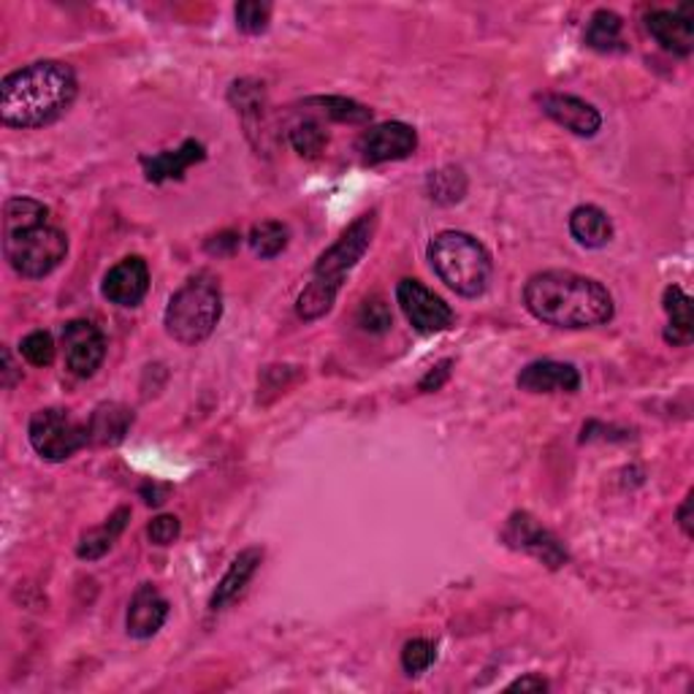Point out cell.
I'll return each mask as SVG.
<instances>
[{"instance_id": "1", "label": "cell", "mask_w": 694, "mask_h": 694, "mask_svg": "<svg viewBox=\"0 0 694 694\" xmlns=\"http://www.w3.org/2000/svg\"><path fill=\"white\" fill-rule=\"evenodd\" d=\"M77 90V74L66 63H31L0 82V120L9 128H44L71 109Z\"/></svg>"}, {"instance_id": "2", "label": "cell", "mask_w": 694, "mask_h": 694, "mask_svg": "<svg viewBox=\"0 0 694 694\" xmlns=\"http://www.w3.org/2000/svg\"><path fill=\"white\" fill-rule=\"evenodd\" d=\"M524 304L537 321L557 328H594L613 317V296L603 282L564 269L529 277Z\"/></svg>"}, {"instance_id": "3", "label": "cell", "mask_w": 694, "mask_h": 694, "mask_svg": "<svg viewBox=\"0 0 694 694\" xmlns=\"http://www.w3.org/2000/svg\"><path fill=\"white\" fill-rule=\"evenodd\" d=\"M434 275L464 299L483 296L491 282V256L475 236L464 231H443L429 242Z\"/></svg>"}, {"instance_id": "4", "label": "cell", "mask_w": 694, "mask_h": 694, "mask_svg": "<svg viewBox=\"0 0 694 694\" xmlns=\"http://www.w3.org/2000/svg\"><path fill=\"white\" fill-rule=\"evenodd\" d=\"M223 317V293L215 277L199 275L184 282L166 306V332L182 345H199L212 337Z\"/></svg>"}, {"instance_id": "5", "label": "cell", "mask_w": 694, "mask_h": 694, "mask_svg": "<svg viewBox=\"0 0 694 694\" xmlns=\"http://www.w3.org/2000/svg\"><path fill=\"white\" fill-rule=\"evenodd\" d=\"M3 236L5 260L16 275L27 280H42L52 275L68 256V236L49 223L25 231H9Z\"/></svg>"}, {"instance_id": "6", "label": "cell", "mask_w": 694, "mask_h": 694, "mask_svg": "<svg viewBox=\"0 0 694 694\" xmlns=\"http://www.w3.org/2000/svg\"><path fill=\"white\" fill-rule=\"evenodd\" d=\"M27 439L42 459L66 461L90 443V432H87V424L74 418L68 410L49 407L33 415L31 426H27Z\"/></svg>"}, {"instance_id": "7", "label": "cell", "mask_w": 694, "mask_h": 694, "mask_svg": "<svg viewBox=\"0 0 694 694\" xmlns=\"http://www.w3.org/2000/svg\"><path fill=\"white\" fill-rule=\"evenodd\" d=\"M372 236H374V212H369V215L358 217L356 223H352L350 228H347L345 234L339 236V239L334 242V245L328 247L321 258H317L312 277H315V280L328 282V286H334V288H343L347 271H350L352 266L363 258V253H367L369 245H372Z\"/></svg>"}, {"instance_id": "8", "label": "cell", "mask_w": 694, "mask_h": 694, "mask_svg": "<svg viewBox=\"0 0 694 694\" xmlns=\"http://www.w3.org/2000/svg\"><path fill=\"white\" fill-rule=\"evenodd\" d=\"M396 302L415 332L439 334L454 326V310L418 280H402L396 286Z\"/></svg>"}, {"instance_id": "9", "label": "cell", "mask_w": 694, "mask_h": 694, "mask_svg": "<svg viewBox=\"0 0 694 694\" xmlns=\"http://www.w3.org/2000/svg\"><path fill=\"white\" fill-rule=\"evenodd\" d=\"M502 540L511 548H516V551L529 553L537 562L551 567V570H559V567H564L567 559H570L562 542H559L546 526L537 524V518H531L529 513H513L505 531H502Z\"/></svg>"}, {"instance_id": "10", "label": "cell", "mask_w": 694, "mask_h": 694, "mask_svg": "<svg viewBox=\"0 0 694 694\" xmlns=\"http://www.w3.org/2000/svg\"><path fill=\"white\" fill-rule=\"evenodd\" d=\"M418 147V133L407 123H380L372 125L358 138V153L367 166L389 164V160H404Z\"/></svg>"}, {"instance_id": "11", "label": "cell", "mask_w": 694, "mask_h": 694, "mask_svg": "<svg viewBox=\"0 0 694 694\" xmlns=\"http://www.w3.org/2000/svg\"><path fill=\"white\" fill-rule=\"evenodd\" d=\"M63 350L68 372L77 378H92L107 358V339L96 323L71 321L63 328Z\"/></svg>"}, {"instance_id": "12", "label": "cell", "mask_w": 694, "mask_h": 694, "mask_svg": "<svg viewBox=\"0 0 694 694\" xmlns=\"http://www.w3.org/2000/svg\"><path fill=\"white\" fill-rule=\"evenodd\" d=\"M692 5H679L675 11L653 9L646 14V31L662 49L690 57L694 49V16Z\"/></svg>"}, {"instance_id": "13", "label": "cell", "mask_w": 694, "mask_h": 694, "mask_svg": "<svg viewBox=\"0 0 694 694\" xmlns=\"http://www.w3.org/2000/svg\"><path fill=\"white\" fill-rule=\"evenodd\" d=\"M149 291V266L142 256H128L103 277V296L117 306H138Z\"/></svg>"}, {"instance_id": "14", "label": "cell", "mask_w": 694, "mask_h": 694, "mask_svg": "<svg viewBox=\"0 0 694 694\" xmlns=\"http://www.w3.org/2000/svg\"><path fill=\"white\" fill-rule=\"evenodd\" d=\"M540 107L546 117H551L553 123L575 133V136H597V131L603 128V114L583 98L564 96V92H546V96H540Z\"/></svg>"}, {"instance_id": "15", "label": "cell", "mask_w": 694, "mask_h": 694, "mask_svg": "<svg viewBox=\"0 0 694 694\" xmlns=\"http://www.w3.org/2000/svg\"><path fill=\"white\" fill-rule=\"evenodd\" d=\"M166 618H169V600H166L153 583H142V586L133 592L128 616H125V629H128L131 638H153V635H158V629L164 627Z\"/></svg>"}, {"instance_id": "16", "label": "cell", "mask_w": 694, "mask_h": 694, "mask_svg": "<svg viewBox=\"0 0 694 694\" xmlns=\"http://www.w3.org/2000/svg\"><path fill=\"white\" fill-rule=\"evenodd\" d=\"M518 389L526 393H575L581 389V372L562 361H531L520 369Z\"/></svg>"}, {"instance_id": "17", "label": "cell", "mask_w": 694, "mask_h": 694, "mask_svg": "<svg viewBox=\"0 0 694 694\" xmlns=\"http://www.w3.org/2000/svg\"><path fill=\"white\" fill-rule=\"evenodd\" d=\"M206 158V149L204 144H199L195 138H188L179 149H166V153L158 155H144L142 166L144 174H147L149 182H166V179H182L184 171L190 169L193 164H201Z\"/></svg>"}, {"instance_id": "18", "label": "cell", "mask_w": 694, "mask_h": 694, "mask_svg": "<svg viewBox=\"0 0 694 694\" xmlns=\"http://www.w3.org/2000/svg\"><path fill=\"white\" fill-rule=\"evenodd\" d=\"M260 562H264V551H260V548H245V551L231 562L228 570H225V575L220 578L215 594H212V600H210V611L217 613V611H223L228 603H234V600L245 592L247 583L253 581V575L258 572Z\"/></svg>"}, {"instance_id": "19", "label": "cell", "mask_w": 694, "mask_h": 694, "mask_svg": "<svg viewBox=\"0 0 694 694\" xmlns=\"http://www.w3.org/2000/svg\"><path fill=\"white\" fill-rule=\"evenodd\" d=\"M133 426V413L120 402H103L92 410L90 421H87V432H90V443L96 445H120L125 434Z\"/></svg>"}, {"instance_id": "20", "label": "cell", "mask_w": 694, "mask_h": 694, "mask_svg": "<svg viewBox=\"0 0 694 694\" xmlns=\"http://www.w3.org/2000/svg\"><path fill=\"white\" fill-rule=\"evenodd\" d=\"M570 234L581 247L600 250V247H605L613 239V223L607 217V212L600 210V206L583 204L572 210Z\"/></svg>"}, {"instance_id": "21", "label": "cell", "mask_w": 694, "mask_h": 694, "mask_svg": "<svg viewBox=\"0 0 694 694\" xmlns=\"http://www.w3.org/2000/svg\"><path fill=\"white\" fill-rule=\"evenodd\" d=\"M664 312H668V328H664V339L675 347H684L694 337V312L692 299L681 291L679 286H670L664 291Z\"/></svg>"}, {"instance_id": "22", "label": "cell", "mask_w": 694, "mask_h": 694, "mask_svg": "<svg viewBox=\"0 0 694 694\" xmlns=\"http://www.w3.org/2000/svg\"><path fill=\"white\" fill-rule=\"evenodd\" d=\"M128 518H131L128 507H120V511H114L101 526L85 531L82 540H79V546H77L79 559H85V562H96V559L107 557V553L114 548V542H117V537L125 531Z\"/></svg>"}, {"instance_id": "23", "label": "cell", "mask_w": 694, "mask_h": 694, "mask_svg": "<svg viewBox=\"0 0 694 694\" xmlns=\"http://www.w3.org/2000/svg\"><path fill=\"white\" fill-rule=\"evenodd\" d=\"M624 20L611 9H600L592 14L586 27V44L597 52H624Z\"/></svg>"}, {"instance_id": "24", "label": "cell", "mask_w": 694, "mask_h": 694, "mask_svg": "<svg viewBox=\"0 0 694 694\" xmlns=\"http://www.w3.org/2000/svg\"><path fill=\"white\" fill-rule=\"evenodd\" d=\"M306 107H317V112L326 114L334 123H347V125H367L372 120V109L363 107V103L352 101V98L343 96H317L306 98Z\"/></svg>"}, {"instance_id": "25", "label": "cell", "mask_w": 694, "mask_h": 694, "mask_svg": "<svg viewBox=\"0 0 694 694\" xmlns=\"http://www.w3.org/2000/svg\"><path fill=\"white\" fill-rule=\"evenodd\" d=\"M49 223V210L36 199H27V195H16L9 199L3 206V234L9 231H25L36 228V225Z\"/></svg>"}, {"instance_id": "26", "label": "cell", "mask_w": 694, "mask_h": 694, "mask_svg": "<svg viewBox=\"0 0 694 694\" xmlns=\"http://www.w3.org/2000/svg\"><path fill=\"white\" fill-rule=\"evenodd\" d=\"M426 190H429L434 204H443V206L459 204L467 193L464 171L456 169V166L432 171L429 179H426Z\"/></svg>"}, {"instance_id": "27", "label": "cell", "mask_w": 694, "mask_h": 694, "mask_svg": "<svg viewBox=\"0 0 694 694\" xmlns=\"http://www.w3.org/2000/svg\"><path fill=\"white\" fill-rule=\"evenodd\" d=\"M337 293H339V288H334V286H328V282L315 280V277H312L310 286L299 293V302H296L299 317H302V321H317V317H323L328 310H332Z\"/></svg>"}, {"instance_id": "28", "label": "cell", "mask_w": 694, "mask_h": 694, "mask_svg": "<svg viewBox=\"0 0 694 694\" xmlns=\"http://www.w3.org/2000/svg\"><path fill=\"white\" fill-rule=\"evenodd\" d=\"M247 242H250L256 256L275 258L288 247V228L282 223H277V220H264V223L253 225Z\"/></svg>"}, {"instance_id": "29", "label": "cell", "mask_w": 694, "mask_h": 694, "mask_svg": "<svg viewBox=\"0 0 694 694\" xmlns=\"http://www.w3.org/2000/svg\"><path fill=\"white\" fill-rule=\"evenodd\" d=\"M328 142V133L317 120H304L291 128V147L296 149L302 158H317Z\"/></svg>"}, {"instance_id": "30", "label": "cell", "mask_w": 694, "mask_h": 694, "mask_svg": "<svg viewBox=\"0 0 694 694\" xmlns=\"http://www.w3.org/2000/svg\"><path fill=\"white\" fill-rule=\"evenodd\" d=\"M228 101L234 103L236 112L242 114H264V103H266V92L264 85L256 82V79H239V82L231 85Z\"/></svg>"}, {"instance_id": "31", "label": "cell", "mask_w": 694, "mask_h": 694, "mask_svg": "<svg viewBox=\"0 0 694 694\" xmlns=\"http://www.w3.org/2000/svg\"><path fill=\"white\" fill-rule=\"evenodd\" d=\"M236 14V27L247 36H258L269 27L271 20V5L269 3H260V0H245V3H236L234 9Z\"/></svg>"}, {"instance_id": "32", "label": "cell", "mask_w": 694, "mask_h": 694, "mask_svg": "<svg viewBox=\"0 0 694 694\" xmlns=\"http://www.w3.org/2000/svg\"><path fill=\"white\" fill-rule=\"evenodd\" d=\"M434 659H437V649H434L432 640L415 638L404 643V649H402L404 673H410V675L426 673V670L434 664Z\"/></svg>"}, {"instance_id": "33", "label": "cell", "mask_w": 694, "mask_h": 694, "mask_svg": "<svg viewBox=\"0 0 694 694\" xmlns=\"http://www.w3.org/2000/svg\"><path fill=\"white\" fill-rule=\"evenodd\" d=\"M20 352L25 356L27 363H33V367H49V363L55 361L57 347L49 332H31L22 339Z\"/></svg>"}, {"instance_id": "34", "label": "cell", "mask_w": 694, "mask_h": 694, "mask_svg": "<svg viewBox=\"0 0 694 694\" xmlns=\"http://www.w3.org/2000/svg\"><path fill=\"white\" fill-rule=\"evenodd\" d=\"M358 326H361L363 332H372V334L389 332V328L393 326L389 304H385L380 296L367 299V302L361 304V310H358Z\"/></svg>"}, {"instance_id": "35", "label": "cell", "mask_w": 694, "mask_h": 694, "mask_svg": "<svg viewBox=\"0 0 694 694\" xmlns=\"http://www.w3.org/2000/svg\"><path fill=\"white\" fill-rule=\"evenodd\" d=\"M179 531H182V526H179L177 516H158L147 526V537L155 546H171V542H177Z\"/></svg>"}, {"instance_id": "36", "label": "cell", "mask_w": 694, "mask_h": 694, "mask_svg": "<svg viewBox=\"0 0 694 694\" xmlns=\"http://www.w3.org/2000/svg\"><path fill=\"white\" fill-rule=\"evenodd\" d=\"M450 367H454V361H450V358L439 361L437 367H432V372L426 374L424 380H421L418 389L421 391H439V389H443V385L448 383V378H450Z\"/></svg>"}, {"instance_id": "37", "label": "cell", "mask_w": 694, "mask_h": 694, "mask_svg": "<svg viewBox=\"0 0 694 694\" xmlns=\"http://www.w3.org/2000/svg\"><path fill=\"white\" fill-rule=\"evenodd\" d=\"M236 247H239V236L234 234V231H225V234L215 236L212 242H206V250L212 253V256H223V253H234Z\"/></svg>"}, {"instance_id": "38", "label": "cell", "mask_w": 694, "mask_h": 694, "mask_svg": "<svg viewBox=\"0 0 694 694\" xmlns=\"http://www.w3.org/2000/svg\"><path fill=\"white\" fill-rule=\"evenodd\" d=\"M507 692H548V681L540 679V675L529 673V675H524V679L513 681V684L507 686Z\"/></svg>"}, {"instance_id": "39", "label": "cell", "mask_w": 694, "mask_h": 694, "mask_svg": "<svg viewBox=\"0 0 694 694\" xmlns=\"http://www.w3.org/2000/svg\"><path fill=\"white\" fill-rule=\"evenodd\" d=\"M679 526L686 537H692V494H686L684 505L679 507Z\"/></svg>"}, {"instance_id": "40", "label": "cell", "mask_w": 694, "mask_h": 694, "mask_svg": "<svg viewBox=\"0 0 694 694\" xmlns=\"http://www.w3.org/2000/svg\"><path fill=\"white\" fill-rule=\"evenodd\" d=\"M166 494H169V489H160V485H142V496L147 505H160V502H166Z\"/></svg>"}, {"instance_id": "41", "label": "cell", "mask_w": 694, "mask_h": 694, "mask_svg": "<svg viewBox=\"0 0 694 694\" xmlns=\"http://www.w3.org/2000/svg\"><path fill=\"white\" fill-rule=\"evenodd\" d=\"M3 374H5L3 385H5V389H11V385H14V363H11V352L9 350H3Z\"/></svg>"}]
</instances>
